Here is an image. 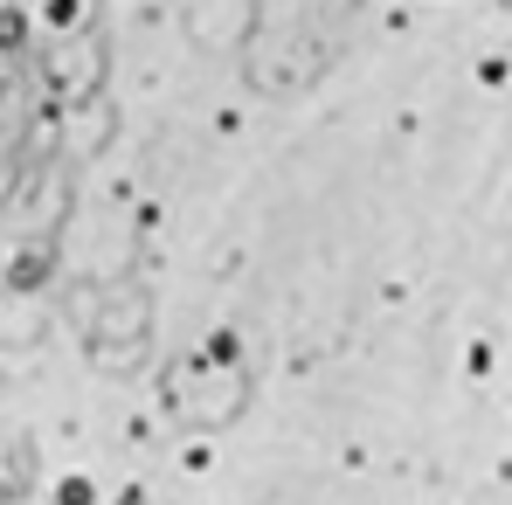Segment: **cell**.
<instances>
[{
	"mask_svg": "<svg viewBox=\"0 0 512 505\" xmlns=\"http://www.w3.org/2000/svg\"><path fill=\"white\" fill-rule=\"evenodd\" d=\"M56 505H97V485L90 478H63L56 485Z\"/></svg>",
	"mask_w": 512,
	"mask_h": 505,
	"instance_id": "6da1fadb",
	"label": "cell"
},
{
	"mask_svg": "<svg viewBox=\"0 0 512 505\" xmlns=\"http://www.w3.org/2000/svg\"><path fill=\"white\" fill-rule=\"evenodd\" d=\"M0 42H21V14H0Z\"/></svg>",
	"mask_w": 512,
	"mask_h": 505,
	"instance_id": "7a4b0ae2",
	"label": "cell"
},
{
	"mask_svg": "<svg viewBox=\"0 0 512 505\" xmlns=\"http://www.w3.org/2000/svg\"><path fill=\"white\" fill-rule=\"evenodd\" d=\"M0 505H7V485H0Z\"/></svg>",
	"mask_w": 512,
	"mask_h": 505,
	"instance_id": "3957f363",
	"label": "cell"
}]
</instances>
